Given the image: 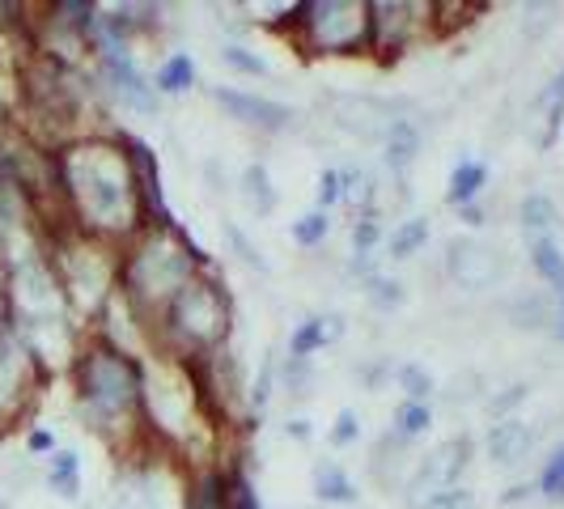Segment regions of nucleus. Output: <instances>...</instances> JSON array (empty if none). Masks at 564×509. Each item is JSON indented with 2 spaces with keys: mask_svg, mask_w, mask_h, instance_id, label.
Returning <instances> with one entry per match:
<instances>
[{
  "mask_svg": "<svg viewBox=\"0 0 564 509\" xmlns=\"http://www.w3.org/2000/svg\"><path fill=\"white\" fill-rule=\"evenodd\" d=\"M339 187H344V196H339V208H348L352 217H369V213H378V196H382V187H378V178L361 166H339Z\"/></svg>",
  "mask_w": 564,
  "mask_h": 509,
  "instance_id": "393cba45",
  "label": "nucleus"
},
{
  "mask_svg": "<svg viewBox=\"0 0 564 509\" xmlns=\"http://www.w3.org/2000/svg\"><path fill=\"white\" fill-rule=\"evenodd\" d=\"M509 259L506 251H497L492 242L484 238H451L446 242V254H442V277L463 289V293H492L497 284L506 281Z\"/></svg>",
  "mask_w": 564,
  "mask_h": 509,
  "instance_id": "ddd939ff",
  "label": "nucleus"
},
{
  "mask_svg": "<svg viewBox=\"0 0 564 509\" xmlns=\"http://www.w3.org/2000/svg\"><path fill=\"white\" fill-rule=\"evenodd\" d=\"M47 254H52L56 277L68 293V306L89 332V323L102 314V306L119 289V247L98 242V238L77 234V229H59L47 242Z\"/></svg>",
  "mask_w": 564,
  "mask_h": 509,
  "instance_id": "423d86ee",
  "label": "nucleus"
},
{
  "mask_svg": "<svg viewBox=\"0 0 564 509\" xmlns=\"http://www.w3.org/2000/svg\"><path fill=\"white\" fill-rule=\"evenodd\" d=\"M535 111L543 119V132H539V149L547 153L552 144L561 141V128H564V64L552 73V82L543 85L535 94Z\"/></svg>",
  "mask_w": 564,
  "mask_h": 509,
  "instance_id": "b1692460",
  "label": "nucleus"
},
{
  "mask_svg": "<svg viewBox=\"0 0 564 509\" xmlns=\"http://www.w3.org/2000/svg\"><path fill=\"white\" fill-rule=\"evenodd\" d=\"M217 59L226 64L229 73L251 77V82H268V77H272V64H268V56H259V52H254V47H247L242 39H238V43H229V39H226V43L217 47Z\"/></svg>",
  "mask_w": 564,
  "mask_h": 509,
  "instance_id": "473e14b6",
  "label": "nucleus"
},
{
  "mask_svg": "<svg viewBox=\"0 0 564 509\" xmlns=\"http://www.w3.org/2000/svg\"><path fill=\"white\" fill-rule=\"evenodd\" d=\"M281 34L306 59H366L369 0H297V4H284Z\"/></svg>",
  "mask_w": 564,
  "mask_h": 509,
  "instance_id": "39448f33",
  "label": "nucleus"
},
{
  "mask_svg": "<svg viewBox=\"0 0 564 509\" xmlns=\"http://www.w3.org/2000/svg\"><path fill=\"white\" fill-rule=\"evenodd\" d=\"M339 196H344V187H339V166L318 170V187H314V208H318V213H336V208H339Z\"/></svg>",
  "mask_w": 564,
  "mask_h": 509,
  "instance_id": "a18cd8bd",
  "label": "nucleus"
},
{
  "mask_svg": "<svg viewBox=\"0 0 564 509\" xmlns=\"http://www.w3.org/2000/svg\"><path fill=\"white\" fill-rule=\"evenodd\" d=\"M221 234H226L234 259H238L247 272H254V277H272V263L263 259V251H259L251 238H247V229L238 226V221H226V226H221Z\"/></svg>",
  "mask_w": 564,
  "mask_h": 509,
  "instance_id": "4c0bfd02",
  "label": "nucleus"
},
{
  "mask_svg": "<svg viewBox=\"0 0 564 509\" xmlns=\"http://www.w3.org/2000/svg\"><path fill=\"white\" fill-rule=\"evenodd\" d=\"M421 509H480V497H476V488L454 484V488H446V492H433Z\"/></svg>",
  "mask_w": 564,
  "mask_h": 509,
  "instance_id": "49530a36",
  "label": "nucleus"
},
{
  "mask_svg": "<svg viewBox=\"0 0 564 509\" xmlns=\"http://www.w3.org/2000/svg\"><path fill=\"white\" fill-rule=\"evenodd\" d=\"M43 484L56 492L59 501H77V497H82V454L68 451V446H59L56 454H47Z\"/></svg>",
  "mask_w": 564,
  "mask_h": 509,
  "instance_id": "c85d7f7f",
  "label": "nucleus"
},
{
  "mask_svg": "<svg viewBox=\"0 0 564 509\" xmlns=\"http://www.w3.org/2000/svg\"><path fill=\"white\" fill-rule=\"evenodd\" d=\"M531 501H539V492H535V480H518V484H509L506 492H497V506H501V509H518V506H531Z\"/></svg>",
  "mask_w": 564,
  "mask_h": 509,
  "instance_id": "09e8293b",
  "label": "nucleus"
},
{
  "mask_svg": "<svg viewBox=\"0 0 564 509\" xmlns=\"http://www.w3.org/2000/svg\"><path fill=\"white\" fill-rule=\"evenodd\" d=\"M429 238H433V221L429 217H403V221H395V229L387 234V259H395V263H408V259H416V254L429 247Z\"/></svg>",
  "mask_w": 564,
  "mask_h": 509,
  "instance_id": "c756f323",
  "label": "nucleus"
},
{
  "mask_svg": "<svg viewBox=\"0 0 564 509\" xmlns=\"http://www.w3.org/2000/svg\"><path fill=\"white\" fill-rule=\"evenodd\" d=\"M332 213H318V208H311V213H302L293 226H289V238H293V247H302V251H318L327 238H332Z\"/></svg>",
  "mask_w": 564,
  "mask_h": 509,
  "instance_id": "e433bc0d",
  "label": "nucleus"
},
{
  "mask_svg": "<svg viewBox=\"0 0 564 509\" xmlns=\"http://www.w3.org/2000/svg\"><path fill=\"white\" fill-rule=\"evenodd\" d=\"M391 382L399 387V396L412 399V403H433V396H437V382H433V373L421 361H395Z\"/></svg>",
  "mask_w": 564,
  "mask_h": 509,
  "instance_id": "c9c22d12",
  "label": "nucleus"
},
{
  "mask_svg": "<svg viewBox=\"0 0 564 509\" xmlns=\"http://www.w3.org/2000/svg\"><path fill=\"white\" fill-rule=\"evenodd\" d=\"M238 196H242V204L251 208L254 217H272L276 204H281L276 183H272V174H268L263 162H247V170L238 174Z\"/></svg>",
  "mask_w": 564,
  "mask_h": 509,
  "instance_id": "bb28decb",
  "label": "nucleus"
},
{
  "mask_svg": "<svg viewBox=\"0 0 564 509\" xmlns=\"http://www.w3.org/2000/svg\"><path fill=\"white\" fill-rule=\"evenodd\" d=\"M323 115L339 137L382 144L395 119H416V102L412 98H378V94H361V89H336L323 98Z\"/></svg>",
  "mask_w": 564,
  "mask_h": 509,
  "instance_id": "1a4fd4ad",
  "label": "nucleus"
},
{
  "mask_svg": "<svg viewBox=\"0 0 564 509\" xmlns=\"http://www.w3.org/2000/svg\"><path fill=\"white\" fill-rule=\"evenodd\" d=\"M527 259H531V272H535L543 289L564 302V247L556 238H539V242H527Z\"/></svg>",
  "mask_w": 564,
  "mask_h": 509,
  "instance_id": "cd10ccee",
  "label": "nucleus"
},
{
  "mask_svg": "<svg viewBox=\"0 0 564 509\" xmlns=\"http://www.w3.org/2000/svg\"><path fill=\"white\" fill-rule=\"evenodd\" d=\"M547 339H552V344H564V302L556 306V318H552V327H547Z\"/></svg>",
  "mask_w": 564,
  "mask_h": 509,
  "instance_id": "603ef678",
  "label": "nucleus"
},
{
  "mask_svg": "<svg viewBox=\"0 0 564 509\" xmlns=\"http://www.w3.org/2000/svg\"><path fill=\"white\" fill-rule=\"evenodd\" d=\"M64 378L73 387V408H77V421L85 433L115 446L123 458H137L149 451L141 429L144 361L89 336Z\"/></svg>",
  "mask_w": 564,
  "mask_h": 509,
  "instance_id": "f03ea898",
  "label": "nucleus"
},
{
  "mask_svg": "<svg viewBox=\"0 0 564 509\" xmlns=\"http://www.w3.org/2000/svg\"><path fill=\"white\" fill-rule=\"evenodd\" d=\"M199 85V64L192 52H166L153 68V89L162 98H187Z\"/></svg>",
  "mask_w": 564,
  "mask_h": 509,
  "instance_id": "412c9836",
  "label": "nucleus"
},
{
  "mask_svg": "<svg viewBox=\"0 0 564 509\" xmlns=\"http://www.w3.org/2000/svg\"><path fill=\"white\" fill-rule=\"evenodd\" d=\"M208 98L226 111V119H234L247 132H259V137H284L302 119L289 102L263 98V94H251V89H238V85H208Z\"/></svg>",
  "mask_w": 564,
  "mask_h": 509,
  "instance_id": "4468645a",
  "label": "nucleus"
},
{
  "mask_svg": "<svg viewBox=\"0 0 564 509\" xmlns=\"http://www.w3.org/2000/svg\"><path fill=\"white\" fill-rule=\"evenodd\" d=\"M4 293H9V263L0 259V323H4Z\"/></svg>",
  "mask_w": 564,
  "mask_h": 509,
  "instance_id": "864d4df0",
  "label": "nucleus"
},
{
  "mask_svg": "<svg viewBox=\"0 0 564 509\" xmlns=\"http://www.w3.org/2000/svg\"><path fill=\"white\" fill-rule=\"evenodd\" d=\"M47 373L30 357V348L18 339L9 323H0V433L18 429L34 412V403L47 391Z\"/></svg>",
  "mask_w": 564,
  "mask_h": 509,
  "instance_id": "9d476101",
  "label": "nucleus"
},
{
  "mask_svg": "<svg viewBox=\"0 0 564 509\" xmlns=\"http://www.w3.org/2000/svg\"><path fill=\"white\" fill-rule=\"evenodd\" d=\"M471 458H476V437L471 433H454L446 442H437L429 454H421L416 463H412V472H408V480H403V501L412 509H421L433 492H446L454 484H463L467 476V467H471Z\"/></svg>",
  "mask_w": 564,
  "mask_h": 509,
  "instance_id": "f8f14e48",
  "label": "nucleus"
},
{
  "mask_svg": "<svg viewBox=\"0 0 564 509\" xmlns=\"http://www.w3.org/2000/svg\"><path fill=\"white\" fill-rule=\"evenodd\" d=\"M234 297H229L226 277L217 272V263L208 272H199L196 281L187 284L174 302L166 306V314L158 318V357L196 366L204 357L221 353L226 344H234Z\"/></svg>",
  "mask_w": 564,
  "mask_h": 509,
  "instance_id": "20e7f679",
  "label": "nucleus"
},
{
  "mask_svg": "<svg viewBox=\"0 0 564 509\" xmlns=\"http://www.w3.org/2000/svg\"><path fill=\"white\" fill-rule=\"evenodd\" d=\"M344 336H348V318L339 311L306 314V318L293 323V332L284 339V357H311L314 361V353L332 348V344H339Z\"/></svg>",
  "mask_w": 564,
  "mask_h": 509,
  "instance_id": "dca6fc26",
  "label": "nucleus"
},
{
  "mask_svg": "<svg viewBox=\"0 0 564 509\" xmlns=\"http://www.w3.org/2000/svg\"><path fill=\"white\" fill-rule=\"evenodd\" d=\"M361 442V412L357 408H339L336 421L327 424V446L332 451H352Z\"/></svg>",
  "mask_w": 564,
  "mask_h": 509,
  "instance_id": "79ce46f5",
  "label": "nucleus"
},
{
  "mask_svg": "<svg viewBox=\"0 0 564 509\" xmlns=\"http://www.w3.org/2000/svg\"><path fill=\"white\" fill-rule=\"evenodd\" d=\"M484 396H488V382H484V373H476V369H463V373H454L446 387H437V403H446V408H476V403H484Z\"/></svg>",
  "mask_w": 564,
  "mask_h": 509,
  "instance_id": "72a5a7b5",
  "label": "nucleus"
},
{
  "mask_svg": "<svg viewBox=\"0 0 564 509\" xmlns=\"http://www.w3.org/2000/svg\"><path fill=\"white\" fill-rule=\"evenodd\" d=\"M412 463H416L412 451L399 446L391 433H382V437L373 442V451H369V476H373V484H382V488H403Z\"/></svg>",
  "mask_w": 564,
  "mask_h": 509,
  "instance_id": "aec40b11",
  "label": "nucleus"
},
{
  "mask_svg": "<svg viewBox=\"0 0 564 509\" xmlns=\"http://www.w3.org/2000/svg\"><path fill=\"white\" fill-rule=\"evenodd\" d=\"M454 217H458L467 229H484L488 221H492V213L484 208V199H480V204H463V208H454Z\"/></svg>",
  "mask_w": 564,
  "mask_h": 509,
  "instance_id": "8fccbe9b",
  "label": "nucleus"
},
{
  "mask_svg": "<svg viewBox=\"0 0 564 509\" xmlns=\"http://www.w3.org/2000/svg\"><path fill=\"white\" fill-rule=\"evenodd\" d=\"M89 68H94V82H98L107 102L141 115V119H158L162 115V94L153 89V73H144L137 52H128V47H98Z\"/></svg>",
  "mask_w": 564,
  "mask_h": 509,
  "instance_id": "9b49d317",
  "label": "nucleus"
},
{
  "mask_svg": "<svg viewBox=\"0 0 564 509\" xmlns=\"http://www.w3.org/2000/svg\"><path fill=\"white\" fill-rule=\"evenodd\" d=\"M535 492L543 506H564V442H556L547 451V458L539 463Z\"/></svg>",
  "mask_w": 564,
  "mask_h": 509,
  "instance_id": "f704fd0d",
  "label": "nucleus"
},
{
  "mask_svg": "<svg viewBox=\"0 0 564 509\" xmlns=\"http://www.w3.org/2000/svg\"><path fill=\"white\" fill-rule=\"evenodd\" d=\"M56 318H77V314L68 306V293L56 277L52 254H34L26 263H13L9 293H4V323L9 327H39V323H56Z\"/></svg>",
  "mask_w": 564,
  "mask_h": 509,
  "instance_id": "0eeeda50",
  "label": "nucleus"
},
{
  "mask_svg": "<svg viewBox=\"0 0 564 509\" xmlns=\"http://www.w3.org/2000/svg\"><path fill=\"white\" fill-rule=\"evenodd\" d=\"M284 437H289V442H302V446H306V442L314 437L311 421H306V416H289V421H284Z\"/></svg>",
  "mask_w": 564,
  "mask_h": 509,
  "instance_id": "3c124183",
  "label": "nucleus"
},
{
  "mask_svg": "<svg viewBox=\"0 0 564 509\" xmlns=\"http://www.w3.org/2000/svg\"><path fill=\"white\" fill-rule=\"evenodd\" d=\"M488 162L480 158H458L451 170V178H446V204L451 208H463V204H480L484 199V187H488Z\"/></svg>",
  "mask_w": 564,
  "mask_h": 509,
  "instance_id": "5701e85b",
  "label": "nucleus"
},
{
  "mask_svg": "<svg viewBox=\"0 0 564 509\" xmlns=\"http://www.w3.org/2000/svg\"><path fill=\"white\" fill-rule=\"evenodd\" d=\"M437 4L424 0H369V56L395 64L429 34H437Z\"/></svg>",
  "mask_w": 564,
  "mask_h": 509,
  "instance_id": "6e6552de",
  "label": "nucleus"
},
{
  "mask_svg": "<svg viewBox=\"0 0 564 509\" xmlns=\"http://www.w3.org/2000/svg\"><path fill=\"white\" fill-rule=\"evenodd\" d=\"M556 306L561 302L547 289H518V293H509L506 302H501V314H506V323L513 332H539V336H547V327L556 318Z\"/></svg>",
  "mask_w": 564,
  "mask_h": 509,
  "instance_id": "f3484780",
  "label": "nucleus"
},
{
  "mask_svg": "<svg viewBox=\"0 0 564 509\" xmlns=\"http://www.w3.org/2000/svg\"><path fill=\"white\" fill-rule=\"evenodd\" d=\"M484 458L492 467H522L531 463L539 451V424L522 421V416H509V421H492L480 437Z\"/></svg>",
  "mask_w": 564,
  "mask_h": 509,
  "instance_id": "2eb2a0df",
  "label": "nucleus"
},
{
  "mask_svg": "<svg viewBox=\"0 0 564 509\" xmlns=\"http://www.w3.org/2000/svg\"><path fill=\"white\" fill-rule=\"evenodd\" d=\"M208 268H213V259L199 251V242L178 221L144 226L137 238H128L119 247V293L158 332V318L166 314L170 302Z\"/></svg>",
  "mask_w": 564,
  "mask_h": 509,
  "instance_id": "7ed1b4c3",
  "label": "nucleus"
},
{
  "mask_svg": "<svg viewBox=\"0 0 564 509\" xmlns=\"http://www.w3.org/2000/svg\"><path fill=\"white\" fill-rule=\"evenodd\" d=\"M387 242V229H382V213H369V217H352L348 221V254H373Z\"/></svg>",
  "mask_w": 564,
  "mask_h": 509,
  "instance_id": "ea45409f",
  "label": "nucleus"
},
{
  "mask_svg": "<svg viewBox=\"0 0 564 509\" xmlns=\"http://www.w3.org/2000/svg\"><path fill=\"white\" fill-rule=\"evenodd\" d=\"M556 13H561V4H522V34L539 43L547 30L556 26Z\"/></svg>",
  "mask_w": 564,
  "mask_h": 509,
  "instance_id": "c03bdc74",
  "label": "nucleus"
},
{
  "mask_svg": "<svg viewBox=\"0 0 564 509\" xmlns=\"http://www.w3.org/2000/svg\"><path fill=\"white\" fill-rule=\"evenodd\" d=\"M352 378H357L366 391H382V387L395 378V361H391V357H361V361L352 366Z\"/></svg>",
  "mask_w": 564,
  "mask_h": 509,
  "instance_id": "37998d69",
  "label": "nucleus"
},
{
  "mask_svg": "<svg viewBox=\"0 0 564 509\" xmlns=\"http://www.w3.org/2000/svg\"><path fill=\"white\" fill-rule=\"evenodd\" d=\"M421 144H424L421 119H395V123H391L387 141L378 144V149H382V166H387V174H391L395 183H408L412 166L421 162Z\"/></svg>",
  "mask_w": 564,
  "mask_h": 509,
  "instance_id": "a211bd4d",
  "label": "nucleus"
},
{
  "mask_svg": "<svg viewBox=\"0 0 564 509\" xmlns=\"http://www.w3.org/2000/svg\"><path fill=\"white\" fill-rule=\"evenodd\" d=\"M226 506L229 509H263L259 492L251 484V472L238 463V458H226Z\"/></svg>",
  "mask_w": 564,
  "mask_h": 509,
  "instance_id": "58836bf2",
  "label": "nucleus"
},
{
  "mask_svg": "<svg viewBox=\"0 0 564 509\" xmlns=\"http://www.w3.org/2000/svg\"><path fill=\"white\" fill-rule=\"evenodd\" d=\"M361 297H366V306L373 314H395L403 311V302H408V284L391 277V272H373L366 284H361Z\"/></svg>",
  "mask_w": 564,
  "mask_h": 509,
  "instance_id": "2f4dec72",
  "label": "nucleus"
},
{
  "mask_svg": "<svg viewBox=\"0 0 564 509\" xmlns=\"http://www.w3.org/2000/svg\"><path fill=\"white\" fill-rule=\"evenodd\" d=\"M52 170H56L59 208L77 234L123 247L149 226L123 132L98 128V132L59 144L52 149Z\"/></svg>",
  "mask_w": 564,
  "mask_h": 509,
  "instance_id": "f257e3e1",
  "label": "nucleus"
},
{
  "mask_svg": "<svg viewBox=\"0 0 564 509\" xmlns=\"http://www.w3.org/2000/svg\"><path fill=\"white\" fill-rule=\"evenodd\" d=\"M311 488L323 506H357V501H361V488H357V480L344 472L339 458H314Z\"/></svg>",
  "mask_w": 564,
  "mask_h": 509,
  "instance_id": "6ab92c4d",
  "label": "nucleus"
},
{
  "mask_svg": "<svg viewBox=\"0 0 564 509\" xmlns=\"http://www.w3.org/2000/svg\"><path fill=\"white\" fill-rule=\"evenodd\" d=\"M314 382H318V369L311 357H281L276 366V391L293 399V403H306L314 396Z\"/></svg>",
  "mask_w": 564,
  "mask_h": 509,
  "instance_id": "7c9ffc66",
  "label": "nucleus"
},
{
  "mask_svg": "<svg viewBox=\"0 0 564 509\" xmlns=\"http://www.w3.org/2000/svg\"><path fill=\"white\" fill-rule=\"evenodd\" d=\"M433 403H412V399H399L395 412H391V424H387V433L395 437L399 446H416V442H424L429 437V429H433Z\"/></svg>",
  "mask_w": 564,
  "mask_h": 509,
  "instance_id": "a878e982",
  "label": "nucleus"
},
{
  "mask_svg": "<svg viewBox=\"0 0 564 509\" xmlns=\"http://www.w3.org/2000/svg\"><path fill=\"white\" fill-rule=\"evenodd\" d=\"M59 442L52 429H43V424H30L26 429V454L30 458H47V454H56Z\"/></svg>",
  "mask_w": 564,
  "mask_h": 509,
  "instance_id": "de8ad7c7",
  "label": "nucleus"
},
{
  "mask_svg": "<svg viewBox=\"0 0 564 509\" xmlns=\"http://www.w3.org/2000/svg\"><path fill=\"white\" fill-rule=\"evenodd\" d=\"M518 226L527 234V242H539V238H556L561 229V208L547 192H527L518 199Z\"/></svg>",
  "mask_w": 564,
  "mask_h": 509,
  "instance_id": "4be33fe9",
  "label": "nucleus"
},
{
  "mask_svg": "<svg viewBox=\"0 0 564 509\" xmlns=\"http://www.w3.org/2000/svg\"><path fill=\"white\" fill-rule=\"evenodd\" d=\"M527 399H531V382H509V387H497V391H488L480 408L488 412V416H492V421H509V416H513V412H518Z\"/></svg>",
  "mask_w": 564,
  "mask_h": 509,
  "instance_id": "a19ab883",
  "label": "nucleus"
}]
</instances>
